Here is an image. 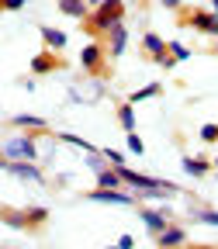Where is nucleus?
Wrapping results in <instances>:
<instances>
[{
    "label": "nucleus",
    "instance_id": "1",
    "mask_svg": "<svg viewBox=\"0 0 218 249\" xmlns=\"http://www.w3.org/2000/svg\"><path fill=\"white\" fill-rule=\"evenodd\" d=\"M118 21H125V0H101L97 11L87 14L80 24H83V31H90V35H104V31L111 24H118Z\"/></svg>",
    "mask_w": 218,
    "mask_h": 249
},
{
    "label": "nucleus",
    "instance_id": "2",
    "mask_svg": "<svg viewBox=\"0 0 218 249\" xmlns=\"http://www.w3.org/2000/svg\"><path fill=\"white\" fill-rule=\"evenodd\" d=\"M0 222L11 229H21V232H42L49 222V211L45 208H4Z\"/></svg>",
    "mask_w": 218,
    "mask_h": 249
},
{
    "label": "nucleus",
    "instance_id": "3",
    "mask_svg": "<svg viewBox=\"0 0 218 249\" xmlns=\"http://www.w3.org/2000/svg\"><path fill=\"white\" fill-rule=\"evenodd\" d=\"M0 160H38V149H35V132H21L11 135L4 145H0Z\"/></svg>",
    "mask_w": 218,
    "mask_h": 249
},
{
    "label": "nucleus",
    "instance_id": "4",
    "mask_svg": "<svg viewBox=\"0 0 218 249\" xmlns=\"http://www.w3.org/2000/svg\"><path fill=\"white\" fill-rule=\"evenodd\" d=\"M180 21L191 24L194 31H201V35L218 38V14L215 11H180Z\"/></svg>",
    "mask_w": 218,
    "mask_h": 249
},
{
    "label": "nucleus",
    "instance_id": "5",
    "mask_svg": "<svg viewBox=\"0 0 218 249\" xmlns=\"http://www.w3.org/2000/svg\"><path fill=\"white\" fill-rule=\"evenodd\" d=\"M104 59H108V49H104L101 42H90V45H83V52H80V66H83L90 76H101V73L108 70Z\"/></svg>",
    "mask_w": 218,
    "mask_h": 249
},
{
    "label": "nucleus",
    "instance_id": "6",
    "mask_svg": "<svg viewBox=\"0 0 218 249\" xmlns=\"http://www.w3.org/2000/svg\"><path fill=\"white\" fill-rule=\"evenodd\" d=\"M0 170H7L18 180H31V183H42L45 180V173L31 163V160H0Z\"/></svg>",
    "mask_w": 218,
    "mask_h": 249
},
{
    "label": "nucleus",
    "instance_id": "7",
    "mask_svg": "<svg viewBox=\"0 0 218 249\" xmlns=\"http://www.w3.org/2000/svg\"><path fill=\"white\" fill-rule=\"evenodd\" d=\"M125 45H128V28H125V21L111 24L104 31V49H108V59H121L125 55Z\"/></svg>",
    "mask_w": 218,
    "mask_h": 249
},
{
    "label": "nucleus",
    "instance_id": "8",
    "mask_svg": "<svg viewBox=\"0 0 218 249\" xmlns=\"http://www.w3.org/2000/svg\"><path fill=\"white\" fill-rule=\"evenodd\" d=\"M62 66H66V62H62L52 49H42L35 59H31V73H35V76H45V73H59Z\"/></svg>",
    "mask_w": 218,
    "mask_h": 249
},
{
    "label": "nucleus",
    "instance_id": "9",
    "mask_svg": "<svg viewBox=\"0 0 218 249\" xmlns=\"http://www.w3.org/2000/svg\"><path fill=\"white\" fill-rule=\"evenodd\" d=\"M87 197H90V201H97V204H121V208H135V197H132V194H125V191H104V187H93Z\"/></svg>",
    "mask_w": 218,
    "mask_h": 249
},
{
    "label": "nucleus",
    "instance_id": "10",
    "mask_svg": "<svg viewBox=\"0 0 218 249\" xmlns=\"http://www.w3.org/2000/svg\"><path fill=\"white\" fill-rule=\"evenodd\" d=\"M139 218L145 222V229H149L152 235H160V232L170 225V214H166V211H160V208H139Z\"/></svg>",
    "mask_w": 218,
    "mask_h": 249
},
{
    "label": "nucleus",
    "instance_id": "11",
    "mask_svg": "<svg viewBox=\"0 0 218 249\" xmlns=\"http://www.w3.org/2000/svg\"><path fill=\"white\" fill-rule=\"evenodd\" d=\"M173 246H187V232L180 225H166L156 235V249H173Z\"/></svg>",
    "mask_w": 218,
    "mask_h": 249
},
{
    "label": "nucleus",
    "instance_id": "12",
    "mask_svg": "<svg viewBox=\"0 0 218 249\" xmlns=\"http://www.w3.org/2000/svg\"><path fill=\"white\" fill-rule=\"evenodd\" d=\"M142 49L149 52V59H152V62H160V59L170 52V42H163L160 35H156V31H145V35H142Z\"/></svg>",
    "mask_w": 218,
    "mask_h": 249
},
{
    "label": "nucleus",
    "instance_id": "13",
    "mask_svg": "<svg viewBox=\"0 0 218 249\" xmlns=\"http://www.w3.org/2000/svg\"><path fill=\"white\" fill-rule=\"evenodd\" d=\"M38 35H42L45 49H52V52H62V49H66V35H62L59 28H49V24H42V28H38Z\"/></svg>",
    "mask_w": 218,
    "mask_h": 249
},
{
    "label": "nucleus",
    "instance_id": "14",
    "mask_svg": "<svg viewBox=\"0 0 218 249\" xmlns=\"http://www.w3.org/2000/svg\"><path fill=\"white\" fill-rule=\"evenodd\" d=\"M121 173L114 170V166H101L97 170V187H104V191H121Z\"/></svg>",
    "mask_w": 218,
    "mask_h": 249
},
{
    "label": "nucleus",
    "instance_id": "15",
    "mask_svg": "<svg viewBox=\"0 0 218 249\" xmlns=\"http://www.w3.org/2000/svg\"><path fill=\"white\" fill-rule=\"evenodd\" d=\"M180 166H183L187 173H191V177H208L215 163H208L204 156H183V163H180Z\"/></svg>",
    "mask_w": 218,
    "mask_h": 249
},
{
    "label": "nucleus",
    "instance_id": "16",
    "mask_svg": "<svg viewBox=\"0 0 218 249\" xmlns=\"http://www.w3.org/2000/svg\"><path fill=\"white\" fill-rule=\"evenodd\" d=\"M11 124H14V128H24V132H45L49 128V124L42 118H35V114H14Z\"/></svg>",
    "mask_w": 218,
    "mask_h": 249
},
{
    "label": "nucleus",
    "instance_id": "17",
    "mask_svg": "<svg viewBox=\"0 0 218 249\" xmlns=\"http://www.w3.org/2000/svg\"><path fill=\"white\" fill-rule=\"evenodd\" d=\"M160 93H163V83H145V87H139V90H132V93H128V104L152 101V97H160Z\"/></svg>",
    "mask_w": 218,
    "mask_h": 249
},
{
    "label": "nucleus",
    "instance_id": "18",
    "mask_svg": "<svg viewBox=\"0 0 218 249\" xmlns=\"http://www.w3.org/2000/svg\"><path fill=\"white\" fill-rule=\"evenodd\" d=\"M59 11L73 21H83L87 18V0H59Z\"/></svg>",
    "mask_w": 218,
    "mask_h": 249
},
{
    "label": "nucleus",
    "instance_id": "19",
    "mask_svg": "<svg viewBox=\"0 0 218 249\" xmlns=\"http://www.w3.org/2000/svg\"><path fill=\"white\" fill-rule=\"evenodd\" d=\"M132 107H135V104H128V101L118 104V121H121L125 132H135V111H132Z\"/></svg>",
    "mask_w": 218,
    "mask_h": 249
},
{
    "label": "nucleus",
    "instance_id": "20",
    "mask_svg": "<svg viewBox=\"0 0 218 249\" xmlns=\"http://www.w3.org/2000/svg\"><path fill=\"white\" fill-rule=\"evenodd\" d=\"M59 142H66V145H76V149H83V152H97V149H93L87 139H80V135H73V132H62V135H59Z\"/></svg>",
    "mask_w": 218,
    "mask_h": 249
},
{
    "label": "nucleus",
    "instance_id": "21",
    "mask_svg": "<svg viewBox=\"0 0 218 249\" xmlns=\"http://www.w3.org/2000/svg\"><path fill=\"white\" fill-rule=\"evenodd\" d=\"M198 135H201V142H208V145H218V124H215V121H204Z\"/></svg>",
    "mask_w": 218,
    "mask_h": 249
},
{
    "label": "nucleus",
    "instance_id": "22",
    "mask_svg": "<svg viewBox=\"0 0 218 249\" xmlns=\"http://www.w3.org/2000/svg\"><path fill=\"white\" fill-rule=\"evenodd\" d=\"M194 218H198L201 225H215V229H218V211H215V208H198Z\"/></svg>",
    "mask_w": 218,
    "mask_h": 249
},
{
    "label": "nucleus",
    "instance_id": "23",
    "mask_svg": "<svg viewBox=\"0 0 218 249\" xmlns=\"http://www.w3.org/2000/svg\"><path fill=\"white\" fill-rule=\"evenodd\" d=\"M125 145H128V152H132V156H142V152H145V145H142L139 132H125Z\"/></svg>",
    "mask_w": 218,
    "mask_h": 249
},
{
    "label": "nucleus",
    "instance_id": "24",
    "mask_svg": "<svg viewBox=\"0 0 218 249\" xmlns=\"http://www.w3.org/2000/svg\"><path fill=\"white\" fill-rule=\"evenodd\" d=\"M101 160H108L111 166H125V152H118V149H101Z\"/></svg>",
    "mask_w": 218,
    "mask_h": 249
},
{
    "label": "nucleus",
    "instance_id": "25",
    "mask_svg": "<svg viewBox=\"0 0 218 249\" xmlns=\"http://www.w3.org/2000/svg\"><path fill=\"white\" fill-rule=\"evenodd\" d=\"M170 55H173L177 62H183V59H191V49H187L183 42H170Z\"/></svg>",
    "mask_w": 218,
    "mask_h": 249
},
{
    "label": "nucleus",
    "instance_id": "26",
    "mask_svg": "<svg viewBox=\"0 0 218 249\" xmlns=\"http://www.w3.org/2000/svg\"><path fill=\"white\" fill-rule=\"evenodd\" d=\"M166 11H183V0H160Z\"/></svg>",
    "mask_w": 218,
    "mask_h": 249
},
{
    "label": "nucleus",
    "instance_id": "27",
    "mask_svg": "<svg viewBox=\"0 0 218 249\" xmlns=\"http://www.w3.org/2000/svg\"><path fill=\"white\" fill-rule=\"evenodd\" d=\"M118 246H121V249H132V246H135V235H128V232H125V235L118 239Z\"/></svg>",
    "mask_w": 218,
    "mask_h": 249
},
{
    "label": "nucleus",
    "instance_id": "28",
    "mask_svg": "<svg viewBox=\"0 0 218 249\" xmlns=\"http://www.w3.org/2000/svg\"><path fill=\"white\" fill-rule=\"evenodd\" d=\"M4 7H7V11H21V7H24V0H4Z\"/></svg>",
    "mask_w": 218,
    "mask_h": 249
},
{
    "label": "nucleus",
    "instance_id": "29",
    "mask_svg": "<svg viewBox=\"0 0 218 249\" xmlns=\"http://www.w3.org/2000/svg\"><path fill=\"white\" fill-rule=\"evenodd\" d=\"M187 249H215V246H208V242H204V246H187Z\"/></svg>",
    "mask_w": 218,
    "mask_h": 249
},
{
    "label": "nucleus",
    "instance_id": "30",
    "mask_svg": "<svg viewBox=\"0 0 218 249\" xmlns=\"http://www.w3.org/2000/svg\"><path fill=\"white\" fill-rule=\"evenodd\" d=\"M97 4H101V0H87V7H97Z\"/></svg>",
    "mask_w": 218,
    "mask_h": 249
},
{
    "label": "nucleus",
    "instance_id": "31",
    "mask_svg": "<svg viewBox=\"0 0 218 249\" xmlns=\"http://www.w3.org/2000/svg\"><path fill=\"white\" fill-rule=\"evenodd\" d=\"M211 11H215V14H218V0H211Z\"/></svg>",
    "mask_w": 218,
    "mask_h": 249
},
{
    "label": "nucleus",
    "instance_id": "32",
    "mask_svg": "<svg viewBox=\"0 0 218 249\" xmlns=\"http://www.w3.org/2000/svg\"><path fill=\"white\" fill-rule=\"evenodd\" d=\"M211 163H215V170H218V156H215V160H211Z\"/></svg>",
    "mask_w": 218,
    "mask_h": 249
},
{
    "label": "nucleus",
    "instance_id": "33",
    "mask_svg": "<svg viewBox=\"0 0 218 249\" xmlns=\"http://www.w3.org/2000/svg\"><path fill=\"white\" fill-rule=\"evenodd\" d=\"M0 11H7V7H4V0H0Z\"/></svg>",
    "mask_w": 218,
    "mask_h": 249
},
{
    "label": "nucleus",
    "instance_id": "34",
    "mask_svg": "<svg viewBox=\"0 0 218 249\" xmlns=\"http://www.w3.org/2000/svg\"><path fill=\"white\" fill-rule=\"evenodd\" d=\"M108 249H121V246H108Z\"/></svg>",
    "mask_w": 218,
    "mask_h": 249
},
{
    "label": "nucleus",
    "instance_id": "35",
    "mask_svg": "<svg viewBox=\"0 0 218 249\" xmlns=\"http://www.w3.org/2000/svg\"><path fill=\"white\" fill-rule=\"evenodd\" d=\"M215 55H218V42H215Z\"/></svg>",
    "mask_w": 218,
    "mask_h": 249
},
{
    "label": "nucleus",
    "instance_id": "36",
    "mask_svg": "<svg viewBox=\"0 0 218 249\" xmlns=\"http://www.w3.org/2000/svg\"><path fill=\"white\" fill-rule=\"evenodd\" d=\"M173 249H187V246H173Z\"/></svg>",
    "mask_w": 218,
    "mask_h": 249
},
{
    "label": "nucleus",
    "instance_id": "37",
    "mask_svg": "<svg viewBox=\"0 0 218 249\" xmlns=\"http://www.w3.org/2000/svg\"><path fill=\"white\" fill-rule=\"evenodd\" d=\"M0 214H4V204H0Z\"/></svg>",
    "mask_w": 218,
    "mask_h": 249
}]
</instances>
